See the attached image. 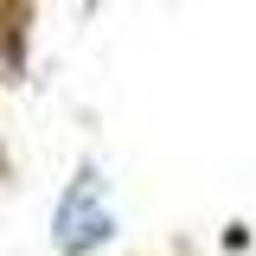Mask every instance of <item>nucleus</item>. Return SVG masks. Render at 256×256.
Segmentation results:
<instances>
[{"label": "nucleus", "mask_w": 256, "mask_h": 256, "mask_svg": "<svg viewBox=\"0 0 256 256\" xmlns=\"http://www.w3.org/2000/svg\"><path fill=\"white\" fill-rule=\"evenodd\" d=\"M109 237V218L96 212V198H90V212H84V186L70 192V205H64V218H58V244L64 250H90V244H102Z\"/></svg>", "instance_id": "obj_1"}]
</instances>
